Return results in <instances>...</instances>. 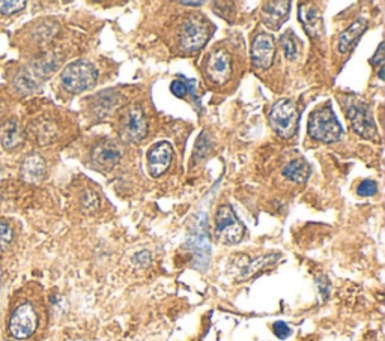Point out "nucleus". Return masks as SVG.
<instances>
[{
	"label": "nucleus",
	"instance_id": "f257e3e1",
	"mask_svg": "<svg viewBox=\"0 0 385 341\" xmlns=\"http://www.w3.org/2000/svg\"><path fill=\"white\" fill-rule=\"evenodd\" d=\"M309 134L310 137L324 143H334L342 139V125L337 121L331 106L322 107L312 113L309 119Z\"/></svg>",
	"mask_w": 385,
	"mask_h": 341
},
{
	"label": "nucleus",
	"instance_id": "f03ea898",
	"mask_svg": "<svg viewBox=\"0 0 385 341\" xmlns=\"http://www.w3.org/2000/svg\"><path fill=\"white\" fill-rule=\"evenodd\" d=\"M98 80V71L92 63L86 60H77L62 71V86L71 93H80L91 89Z\"/></svg>",
	"mask_w": 385,
	"mask_h": 341
},
{
	"label": "nucleus",
	"instance_id": "7ed1b4c3",
	"mask_svg": "<svg viewBox=\"0 0 385 341\" xmlns=\"http://www.w3.org/2000/svg\"><path fill=\"white\" fill-rule=\"evenodd\" d=\"M298 121H300V113H298V108L294 104V101L279 99L271 107L270 125L280 137H294L298 131Z\"/></svg>",
	"mask_w": 385,
	"mask_h": 341
},
{
	"label": "nucleus",
	"instance_id": "20e7f679",
	"mask_svg": "<svg viewBox=\"0 0 385 341\" xmlns=\"http://www.w3.org/2000/svg\"><path fill=\"white\" fill-rule=\"evenodd\" d=\"M246 228L241 224L238 217L235 215L232 206H220L215 213V236L217 239L226 245H235L244 237Z\"/></svg>",
	"mask_w": 385,
	"mask_h": 341
},
{
	"label": "nucleus",
	"instance_id": "39448f33",
	"mask_svg": "<svg viewBox=\"0 0 385 341\" xmlns=\"http://www.w3.org/2000/svg\"><path fill=\"white\" fill-rule=\"evenodd\" d=\"M345 110H347V115L349 117L353 131H355L358 136L367 140H378V130H376L373 115L371 112V107H369L364 101L349 99Z\"/></svg>",
	"mask_w": 385,
	"mask_h": 341
},
{
	"label": "nucleus",
	"instance_id": "423d86ee",
	"mask_svg": "<svg viewBox=\"0 0 385 341\" xmlns=\"http://www.w3.org/2000/svg\"><path fill=\"white\" fill-rule=\"evenodd\" d=\"M211 36V26L207 19L190 17L184 21L183 34H180V45L187 51H198Z\"/></svg>",
	"mask_w": 385,
	"mask_h": 341
},
{
	"label": "nucleus",
	"instance_id": "0eeeda50",
	"mask_svg": "<svg viewBox=\"0 0 385 341\" xmlns=\"http://www.w3.org/2000/svg\"><path fill=\"white\" fill-rule=\"evenodd\" d=\"M38 328V314L32 304H21L15 308L10 319V332L14 338L27 340Z\"/></svg>",
	"mask_w": 385,
	"mask_h": 341
},
{
	"label": "nucleus",
	"instance_id": "6e6552de",
	"mask_svg": "<svg viewBox=\"0 0 385 341\" xmlns=\"http://www.w3.org/2000/svg\"><path fill=\"white\" fill-rule=\"evenodd\" d=\"M187 245L190 247L193 252L194 266L198 269H207L211 257V244L207 230V217L203 218L200 215L199 223L193 226V233L190 235V237H188Z\"/></svg>",
	"mask_w": 385,
	"mask_h": 341
},
{
	"label": "nucleus",
	"instance_id": "1a4fd4ad",
	"mask_svg": "<svg viewBox=\"0 0 385 341\" xmlns=\"http://www.w3.org/2000/svg\"><path fill=\"white\" fill-rule=\"evenodd\" d=\"M148 132V121L143 108L131 106L121 119V136L127 141H140Z\"/></svg>",
	"mask_w": 385,
	"mask_h": 341
},
{
	"label": "nucleus",
	"instance_id": "9d476101",
	"mask_svg": "<svg viewBox=\"0 0 385 341\" xmlns=\"http://www.w3.org/2000/svg\"><path fill=\"white\" fill-rule=\"evenodd\" d=\"M276 56V41L271 34H257L251 43V60L259 69H268Z\"/></svg>",
	"mask_w": 385,
	"mask_h": 341
},
{
	"label": "nucleus",
	"instance_id": "9b49d317",
	"mask_svg": "<svg viewBox=\"0 0 385 341\" xmlns=\"http://www.w3.org/2000/svg\"><path fill=\"white\" fill-rule=\"evenodd\" d=\"M205 71L209 80H212L215 84H226L232 77L231 54L226 50L212 51L207 59Z\"/></svg>",
	"mask_w": 385,
	"mask_h": 341
},
{
	"label": "nucleus",
	"instance_id": "f8f14e48",
	"mask_svg": "<svg viewBox=\"0 0 385 341\" xmlns=\"http://www.w3.org/2000/svg\"><path fill=\"white\" fill-rule=\"evenodd\" d=\"M148 170L152 178H159L163 173H166L174 160V148L170 143L161 141L156 143L148 150Z\"/></svg>",
	"mask_w": 385,
	"mask_h": 341
},
{
	"label": "nucleus",
	"instance_id": "ddd939ff",
	"mask_svg": "<svg viewBox=\"0 0 385 341\" xmlns=\"http://www.w3.org/2000/svg\"><path fill=\"white\" fill-rule=\"evenodd\" d=\"M298 17H300L304 30L307 32L312 38H319L324 35V20H322L319 8L315 3H300V6H298Z\"/></svg>",
	"mask_w": 385,
	"mask_h": 341
},
{
	"label": "nucleus",
	"instance_id": "4468645a",
	"mask_svg": "<svg viewBox=\"0 0 385 341\" xmlns=\"http://www.w3.org/2000/svg\"><path fill=\"white\" fill-rule=\"evenodd\" d=\"M367 26H369L367 20L360 17L353 21L349 27L345 29L339 36V51L345 54L355 49L360 38L363 36L364 32L367 30Z\"/></svg>",
	"mask_w": 385,
	"mask_h": 341
},
{
	"label": "nucleus",
	"instance_id": "2eb2a0df",
	"mask_svg": "<svg viewBox=\"0 0 385 341\" xmlns=\"http://www.w3.org/2000/svg\"><path fill=\"white\" fill-rule=\"evenodd\" d=\"M290 12V2H268L264 5V21L272 29H279Z\"/></svg>",
	"mask_w": 385,
	"mask_h": 341
},
{
	"label": "nucleus",
	"instance_id": "dca6fc26",
	"mask_svg": "<svg viewBox=\"0 0 385 341\" xmlns=\"http://www.w3.org/2000/svg\"><path fill=\"white\" fill-rule=\"evenodd\" d=\"M21 178L30 184L39 182L45 174V161L41 155L38 154H30L25 158V161L21 164Z\"/></svg>",
	"mask_w": 385,
	"mask_h": 341
},
{
	"label": "nucleus",
	"instance_id": "f3484780",
	"mask_svg": "<svg viewBox=\"0 0 385 341\" xmlns=\"http://www.w3.org/2000/svg\"><path fill=\"white\" fill-rule=\"evenodd\" d=\"M92 160L101 169H110L121 160V150L113 143H101L92 154Z\"/></svg>",
	"mask_w": 385,
	"mask_h": 341
},
{
	"label": "nucleus",
	"instance_id": "a211bd4d",
	"mask_svg": "<svg viewBox=\"0 0 385 341\" xmlns=\"http://www.w3.org/2000/svg\"><path fill=\"white\" fill-rule=\"evenodd\" d=\"M25 141V134H23L20 125L15 121H8L0 126V143L8 150L21 146Z\"/></svg>",
	"mask_w": 385,
	"mask_h": 341
},
{
	"label": "nucleus",
	"instance_id": "6ab92c4d",
	"mask_svg": "<svg viewBox=\"0 0 385 341\" xmlns=\"http://www.w3.org/2000/svg\"><path fill=\"white\" fill-rule=\"evenodd\" d=\"M310 172H312V169L307 164V161L298 158V160H294L289 164H286V167L283 169V176L288 178L289 180L295 182V184H304V182L307 180L310 176Z\"/></svg>",
	"mask_w": 385,
	"mask_h": 341
},
{
	"label": "nucleus",
	"instance_id": "aec40b11",
	"mask_svg": "<svg viewBox=\"0 0 385 341\" xmlns=\"http://www.w3.org/2000/svg\"><path fill=\"white\" fill-rule=\"evenodd\" d=\"M279 259H280L279 255H270V256H264V257H259V259L253 260L248 266H246L244 271H242L241 279H242V280L250 279L251 275L256 274L257 271H261V269H264L265 266L276 263V261H277Z\"/></svg>",
	"mask_w": 385,
	"mask_h": 341
},
{
	"label": "nucleus",
	"instance_id": "412c9836",
	"mask_svg": "<svg viewBox=\"0 0 385 341\" xmlns=\"http://www.w3.org/2000/svg\"><path fill=\"white\" fill-rule=\"evenodd\" d=\"M170 92L175 95L178 98H185L187 93L190 92L191 95H194L196 101H198L199 104V99L196 97V89H194V82L190 80V78H179V80H174L170 84Z\"/></svg>",
	"mask_w": 385,
	"mask_h": 341
},
{
	"label": "nucleus",
	"instance_id": "4be33fe9",
	"mask_svg": "<svg viewBox=\"0 0 385 341\" xmlns=\"http://www.w3.org/2000/svg\"><path fill=\"white\" fill-rule=\"evenodd\" d=\"M280 44H281V49H283V53H285L286 59L295 60L298 56V51L300 50H298V41L292 32H286V34H283L280 36Z\"/></svg>",
	"mask_w": 385,
	"mask_h": 341
},
{
	"label": "nucleus",
	"instance_id": "5701e85b",
	"mask_svg": "<svg viewBox=\"0 0 385 341\" xmlns=\"http://www.w3.org/2000/svg\"><path fill=\"white\" fill-rule=\"evenodd\" d=\"M32 132L35 134V139L38 140V143H47V141H51L53 136H54V126L49 122H44V121H38L32 125Z\"/></svg>",
	"mask_w": 385,
	"mask_h": 341
},
{
	"label": "nucleus",
	"instance_id": "b1692460",
	"mask_svg": "<svg viewBox=\"0 0 385 341\" xmlns=\"http://www.w3.org/2000/svg\"><path fill=\"white\" fill-rule=\"evenodd\" d=\"M15 89L20 91L21 93H29V92H32L35 87H36V83L32 77H30L29 73H26V71H21V73L15 77Z\"/></svg>",
	"mask_w": 385,
	"mask_h": 341
},
{
	"label": "nucleus",
	"instance_id": "393cba45",
	"mask_svg": "<svg viewBox=\"0 0 385 341\" xmlns=\"http://www.w3.org/2000/svg\"><path fill=\"white\" fill-rule=\"evenodd\" d=\"M26 2L23 0H6V2H0V12L5 15H12L21 10H25Z\"/></svg>",
	"mask_w": 385,
	"mask_h": 341
},
{
	"label": "nucleus",
	"instance_id": "a878e982",
	"mask_svg": "<svg viewBox=\"0 0 385 341\" xmlns=\"http://www.w3.org/2000/svg\"><path fill=\"white\" fill-rule=\"evenodd\" d=\"M376 193H378V185H376L375 180L371 179H366L361 182L357 189V194L361 197H372Z\"/></svg>",
	"mask_w": 385,
	"mask_h": 341
},
{
	"label": "nucleus",
	"instance_id": "bb28decb",
	"mask_svg": "<svg viewBox=\"0 0 385 341\" xmlns=\"http://www.w3.org/2000/svg\"><path fill=\"white\" fill-rule=\"evenodd\" d=\"M12 228L6 223H0V250H6L8 245L12 242Z\"/></svg>",
	"mask_w": 385,
	"mask_h": 341
},
{
	"label": "nucleus",
	"instance_id": "cd10ccee",
	"mask_svg": "<svg viewBox=\"0 0 385 341\" xmlns=\"http://www.w3.org/2000/svg\"><path fill=\"white\" fill-rule=\"evenodd\" d=\"M272 332H274V336H276L277 338L280 340H286L290 334H292V329L289 328V325L285 323V322H276L272 325Z\"/></svg>",
	"mask_w": 385,
	"mask_h": 341
},
{
	"label": "nucleus",
	"instance_id": "c85d7f7f",
	"mask_svg": "<svg viewBox=\"0 0 385 341\" xmlns=\"http://www.w3.org/2000/svg\"><path fill=\"white\" fill-rule=\"evenodd\" d=\"M135 263L139 265L140 268H145L151 263V255L148 251H140L135 256Z\"/></svg>",
	"mask_w": 385,
	"mask_h": 341
},
{
	"label": "nucleus",
	"instance_id": "c756f323",
	"mask_svg": "<svg viewBox=\"0 0 385 341\" xmlns=\"http://www.w3.org/2000/svg\"><path fill=\"white\" fill-rule=\"evenodd\" d=\"M371 62L373 63V65H376V67H382V65H384V43L380 44L378 50H376L375 56H373V59H372Z\"/></svg>",
	"mask_w": 385,
	"mask_h": 341
},
{
	"label": "nucleus",
	"instance_id": "7c9ffc66",
	"mask_svg": "<svg viewBox=\"0 0 385 341\" xmlns=\"http://www.w3.org/2000/svg\"><path fill=\"white\" fill-rule=\"evenodd\" d=\"M180 5H184V6H202L203 2H180Z\"/></svg>",
	"mask_w": 385,
	"mask_h": 341
},
{
	"label": "nucleus",
	"instance_id": "2f4dec72",
	"mask_svg": "<svg viewBox=\"0 0 385 341\" xmlns=\"http://www.w3.org/2000/svg\"><path fill=\"white\" fill-rule=\"evenodd\" d=\"M378 77H380V80H384V65H382V67H380Z\"/></svg>",
	"mask_w": 385,
	"mask_h": 341
}]
</instances>
